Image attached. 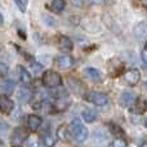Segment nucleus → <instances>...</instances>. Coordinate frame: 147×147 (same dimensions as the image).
Instances as JSON below:
<instances>
[{
	"label": "nucleus",
	"mask_w": 147,
	"mask_h": 147,
	"mask_svg": "<svg viewBox=\"0 0 147 147\" xmlns=\"http://www.w3.org/2000/svg\"><path fill=\"white\" fill-rule=\"evenodd\" d=\"M109 128H110V132L112 133L114 136H116V138H124V130L119 127V125L114 124V123H110L109 124Z\"/></svg>",
	"instance_id": "412c9836"
},
{
	"label": "nucleus",
	"mask_w": 147,
	"mask_h": 147,
	"mask_svg": "<svg viewBox=\"0 0 147 147\" xmlns=\"http://www.w3.org/2000/svg\"><path fill=\"white\" fill-rule=\"evenodd\" d=\"M14 85H16L14 81L8 79V80H5L4 84H3V90H4L7 94H9V93H12V92H13V89H14Z\"/></svg>",
	"instance_id": "5701e85b"
},
{
	"label": "nucleus",
	"mask_w": 147,
	"mask_h": 147,
	"mask_svg": "<svg viewBox=\"0 0 147 147\" xmlns=\"http://www.w3.org/2000/svg\"><path fill=\"white\" fill-rule=\"evenodd\" d=\"M141 58H142L143 67H146V66H147V51H146V48L142 49V53H141Z\"/></svg>",
	"instance_id": "c85d7f7f"
},
{
	"label": "nucleus",
	"mask_w": 147,
	"mask_h": 147,
	"mask_svg": "<svg viewBox=\"0 0 147 147\" xmlns=\"http://www.w3.org/2000/svg\"><path fill=\"white\" fill-rule=\"evenodd\" d=\"M41 123H43V120H41V117L38 116V115H30V116L27 117V127L31 132H36V130L40 128Z\"/></svg>",
	"instance_id": "f8f14e48"
},
{
	"label": "nucleus",
	"mask_w": 147,
	"mask_h": 147,
	"mask_svg": "<svg viewBox=\"0 0 147 147\" xmlns=\"http://www.w3.org/2000/svg\"><path fill=\"white\" fill-rule=\"evenodd\" d=\"M27 147H41V143L38 140H34V141L27 142Z\"/></svg>",
	"instance_id": "7c9ffc66"
},
{
	"label": "nucleus",
	"mask_w": 147,
	"mask_h": 147,
	"mask_svg": "<svg viewBox=\"0 0 147 147\" xmlns=\"http://www.w3.org/2000/svg\"><path fill=\"white\" fill-rule=\"evenodd\" d=\"M65 7H66L65 0H52L51 8L54 13H62L65 10Z\"/></svg>",
	"instance_id": "a211bd4d"
},
{
	"label": "nucleus",
	"mask_w": 147,
	"mask_h": 147,
	"mask_svg": "<svg viewBox=\"0 0 147 147\" xmlns=\"http://www.w3.org/2000/svg\"><path fill=\"white\" fill-rule=\"evenodd\" d=\"M8 72H9L8 66L5 63H3V62H0V78H5L8 75Z\"/></svg>",
	"instance_id": "a878e982"
},
{
	"label": "nucleus",
	"mask_w": 147,
	"mask_h": 147,
	"mask_svg": "<svg viewBox=\"0 0 147 147\" xmlns=\"http://www.w3.org/2000/svg\"><path fill=\"white\" fill-rule=\"evenodd\" d=\"M14 3H16V5L18 7V9L21 10V12H26V1L25 0H14Z\"/></svg>",
	"instance_id": "bb28decb"
},
{
	"label": "nucleus",
	"mask_w": 147,
	"mask_h": 147,
	"mask_svg": "<svg viewBox=\"0 0 147 147\" xmlns=\"http://www.w3.org/2000/svg\"><path fill=\"white\" fill-rule=\"evenodd\" d=\"M31 69L34 70V72H40L41 70H43V66H41L40 63H38V62H31Z\"/></svg>",
	"instance_id": "cd10ccee"
},
{
	"label": "nucleus",
	"mask_w": 147,
	"mask_h": 147,
	"mask_svg": "<svg viewBox=\"0 0 147 147\" xmlns=\"http://www.w3.org/2000/svg\"><path fill=\"white\" fill-rule=\"evenodd\" d=\"M28 138V132L27 129L25 128L20 127V128H16L12 133V137H10V141H12V145L14 147L21 146L26 140Z\"/></svg>",
	"instance_id": "20e7f679"
},
{
	"label": "nucleus",
	"mask_w": 147,
	"mask_h": 147,
	"mask_svg": "<svg viewBox=\"0 0 147 147\" xmlns=\"http://www.w3.org/2000/svg\"><path fill=\"white\" fill-rule=\"evenodd\" d=\"M18 98H20V101L22 103H27V102H30L32 99V92L27 86H22L20 89V92H18Z\"/></svg>",
	"instance_id": "ddd939ff"
},
{
	"label": "nucleus",
	"mask_w": 147,
	"mask_h": 147,
	"mask_svg": "<svg viewBox=\"0 0 147 147\" xmlns=\"http://www.w3.org/2000/svg\"><path fill=\"white\" fill-rule=\"evenodd\" d=\"M81 116H83V119H84V121L85 123H93L94 120H96V117H97V114H96V111H93V110L86 109V110H84L83 111Z\"/></svg>",
	"instance_id": "aec40b11"
},
{
	"label": "nucleus",
	"mask_w": 147,
	"mask_h": 147,
	"mask_svg": "<svg viewBox=\"0 0 147 147\" xmlns=\"http://www.w3.org/2000/svg\"><path fill=\"white\" fill-rule=\"evenodd\" d=\"M69 1L75 8H83V5H84V0H69Z\"/></svg>",
	"instance_id": "c756f323"
},
{
	"label": "nucleus",
	"mask_w": 147,
	"mask_h": 147,
	"mask_svg": "<svg viewBox=\"0 0 147 147\" xmlns=\"http://www.w3.org/2000/svg\"><path fill=\"white\" fill-rule=\"evenodd\" d=\"M56 136L59 141H63V142H69V141L71 140V132H70L69 127L65 125V124L59 125V127L57 128Z\"/></svg>",
	"instance_id": "6e6552de"
},
{
	"label": "nucleus",
	"mask_w": 147,
	"mask_h": 147,
	"mask_svg": "<svg viewBox=\"0 0 147 147\" xmlns=\"http://www.w3.org/2000/svg\"><path fill=\"white\" fill-rule=\"evenodd\" d=\"M130 110H132V112H134V114H143L146 110V102L143 101V99L137 98L134 103L130 106Z\"/></svg>",
	"instance_id": "dca6fc26"
},
{
	"label": "nucleus",
	"mask_w": 147,
	"mask_h": 147,
	"mask_svg": "<svg viewBox=\"0 0 147 147\" xmlns=\"http://www.w3.org/2000/svg\"><path fill=\"white\" fill-rule=\"evenodd\" d=\"M85 74L89 76V79H92L93 81H101V79H102L101 72H99L97 69H93V67L85 69Z\"/></svg>",
	"instance_id": "6ab92c4d"
},
{
	"label": "nucleus",
	"mask_w": 147,
	"mask_h": 147,
	"mask_svg": "<svg viewBox=\"0 0 147 147\" xmlns=\"http://www.w3.org/2000/svg\"><path fill=\"white\" fill-rule=\"evenodd\" d=\"M43 85L47 86V88H51V89H54V88H58V86L62 85V78L58 72L53 71V70H48V71L44 72L43 75Z\"/></svg>",
	"instance_id": "f257e3e1"
},
{
	"label": "nucleus",
	"mask_w": 147,
	"mask_h": 147,
	"mask_svg": "<svg viewBox=\"0 0 147 147\" xmlns=\"http://www.w3.org/2000/svg\"><path fill=\"white\" fill-rule=\"evenodd\" d=\"M58 47H59V49L63 52H71L74 48V43L69 36L59 35L58 36Z\"/></svg>",
	"instance_id": "9b49d317"
},
{
	"label": "nucleus",
	"mask_w": 147,
	"mask_h": 147,
	"mask_svg": "<svg viewBox=\"0 0 147 147\" xmlns=\"http://www.w3.org/2000/svg\"><path fill=\"white\" fill-rule=\"evenodd\" d=\"M69 105H70V101H69V98H65L63 96L62 97H57L56 99H54V102H53V110H54V112H61V111H65V110L69 107Z\"/></svg>",
	"instance_id": "1a4fd4ad"
},
{
	"label": "nucleus",
	"mask_w": 147,
	"mask_h": 147,
	"mask_svg": "<svg viewBox=\"0 0 147 147\" xmlns=\"http://www.w3.org/2000/svg\"><path fill=\"white\" fill-rule=\"evenodd\" d=\"M112 147H127V142L124 138H116L112 142Z\"/></svg>",
	"instance_id": "393cba45"
},
{
	"label": "nucleus",
	"mask_w": 147,
	"mask_h": 147,
	"mask_svg": "<svg viewBox=\"0 0 147 147\" xmlns=\"http://www.w3.org/2000/svg\"><path fill=\"white\" fill-rule=\"evenodd\" d=\"M124 79H125V81H127L128 85H130V86L137 85V84L140 83V80H141V72H140V70L130 69V70H128V71H125Z\"/></svg>",
	"instance_id": "39448f33"
},
{
	"label": "nucleus",
	"mask_w": 147,
	"mask_h": 147,
	"mask_svg": "<svg viewBox=\"0 0 147 147\" xmlns=\"http://www.w3.org/2000/svg\"><path fill=\"white\" fill-rule=\"evenodd\" d=\"M102 1L103 0H86V3L90 5H99V4H102Z\"/></svg>",
	"instance_id": "2f4dec72"
},
{
	"label": "nucleus",
	"mask_w": 147,
	"mask_h": 147,
	"mask_svg": "<svg viewBox=\"0 0 147 147\" xmlns=\"http://www.w3.org/2000/svg\"><path fill=\"white\" fill-rule=\"evenodd\" d=\"M71 128H72V134L78 142H84L88 137V129L83 125V123L79 119H74L71 123Z\"/></svg>",
	"instance_id": "f03ea898"
},
{
	"label": "nucleus",
	"mask_w": 147,
	"mask_h": 147,
	"mask_svg": "<svg viewBox=\"0 0 147 147\" xmlns=\"http://www.w3.org/2000/svg\"><path fill=\"white\" fill-rule=\"evenodd\" d=\"M17 147H20V146H17Z\"/></svg>",
	"instance_id": "c9c22d12"
},
{
	"label": "nucleus",
	"mask_w": 147,
	"mask_h": 147,
	"mask_svg": "<svg viewBox=\"0 0 147 147\" xmlns=\"http://www.w3.org/2000/svg\"><path fill=\"white\" fill-rule=\"evenodd\" d=\"M17 72H18V78H20V80L22 81L23 84H28L31 81L30 72H28L23 66H18L17 67Z\"/></svg>",
	"instance_id": "f3484780"
},
{
	"label": "nucleus",
	"mask_w": 147,
	"mask_h": 147,
	"mask_svg": "<svg viewBox=\"0 0 147 147\" xmlns=\"http://www.w3.org/2000/svg\"><path fill=\"white\" fill-rule=\"evenodd\" d=\"M134 34H136V38L141 41H145L146 35H147V30H146V25L145 22H141L138 23L137 26L134 27Z\"/></svg>",
	"instance_id": "2eb2a0df"
},
{
	"label": "nucleus",
	"mask_w": 147,
	"mask_h": 147,
	"mask_svg": "<svg viewBox=\"0 0 147 147\" xmlns=\"http://www.w3.org/2000/svg\"><path fill=\"white\" fill-rule=\"evenodd\" d=\"M85 99L96 106H105L109 103V97L101 92H89L85 96Z\"/></svg>",
	"instance_id": "7ed1b4c3"
},
{
	"label": "nucleus",
	"mask_w": 147,
	"mask_h": 147,
	"mask_svg": "<svg viewBox=\"0 0 147 147\" xmlns=\"http://www.w3.org/2000/svg\"><path fill=\"white\" fill-rule=\"evenodd\" d=\"M13 109H14L13 101L8 96L1 94V96H0V111L4 112V114H9Z\"/></svg>",
	"instance_id": "423d86ee"
},
{
	"label": "nucleus",
	"mask_w": 147,
	"mask_h": 147,
	"mask_svg": "<svg viewBox=\"0 0 147 147\" xmlns=\"http://www.w3.org/2000/svg\"><path fill=\"white\" fill-rule=\"evenodd\" d=\"M141 147H147V143H146V142H143L142 145H141Z\"/></svg>",
	"instance_id": "72a5a7b5"
},
{
	"label": "nucleus",
	"mask_w": 147,
	"mask_h": 147,
	"mask_svg": "<svg viewBox=\"0 0 147 147\" xmlns=\"http://www.w3.org/2000/svg\"><path fill=\"white\" fill-rule=\"evenodd\" d=\"M43 20H44V22H45L48 26H51V27H54V26H57V23H58L56 18L52 17V16H49V14H44Z\"/></svg>",
	"instance_id": "b1692460"
},
{
	"label": "nucleus",
	"mask_w": 147,
	"mask_h": 147,
	"mask_svg": "<svg viewBox=\"0 0 147 147\" xmlns=\"http://www.w3.org/2000/svg\"><path fill=\"white\" fill-rule=\"evenodd\" d=\"M4 23V18H3V14H0V26Z\"/></svg>",
	"instance_id": "473e14b6"
},
{
	"label": "nucleus",
	"mask_w": 147,
	"mask_h": 147,
	"mask_svg": "<svg viewBox=\"0 0 147 147\" xmlns=\"http://www.w3.org/2000/svg\"><path fill=\"white\" fill-rule=\"evenodd\" d=\"M57 66L59 67V69H70V67L74 66V58L71 56H69V54H62V56H59L58 58H57Z\"/></svg>",
	"instance_id": "0eeeda50"
},
{
	"label": "nucleus",
	"mask_w": 147,
	"mask_h": 147,
	"mask_svg": "<svg viewBox=\"0 0 147 147\" xmlns=\"http://www.w3.org/2000/svg\"><path fill=\"white\" fill-rule=\"evenodd\" d=\"M137 98L138 97L134 93H132V92H124L121 94V97H120V105L124 107H130L136 102Z\"/></svg>",
	"instance_id": "9d476101"
},
{
	"label": "nucleus",
	"mask_w": 147,
	"mask_h": 147,
	"mask_svg": "<svg viewBox=\"0 0 147 147\" xmlns=\"http://www.w3.org/2000/svg\"><path fill=\"white\" fill-rule=\"evenodd\" d=\"M0 51H1V47H0Z\"/></svg>",
	"instance_id": "f704fd0d"
},
{
	"label": "nucleus",
	"mask_w": 147,
	"mask_h": 147,
	"mask_svg": "<svg viewBox=\"0 0 147 147\" xmlns=\"http://www.w3.org/2000/svg\"><path fill=\"white\" fill-rule=\"evenodd\" d=\"M69 85H70V88H71L76 94H81L84 90H85V86H84V84L81 83V81H79L78 79L70 78L69 79Z\"/></svg>",
	"instance_id": "4468645a"
},
{
	"label": "nucleus",
	"mask_w": 147,
	"mask_h": 147,
	"mask_svg": "<svg viewBox=\"0 0 147 147\" xmlns=\"http://www.w3.org/2000/svg\"><path fill=\"white\" fill-rule=\"evenodd\" d=\"M43 143L44 146L47 147H53L54 145H56V138H54V136H52L49 132H47L45 134H43Z\"/></svg>",
	"instance_id": "4be33fe9"
}]
</instances>
